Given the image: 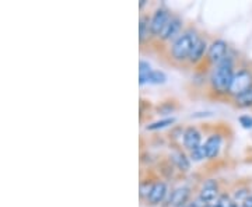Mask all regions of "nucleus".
<instances>
[{
    "instance_id": "f257e3e1",
    "label": "nucleus",
    "mask_w": 252,
    "mask_h": 207,
    "mask_svg": "<svg viewBox=\"0 0 252 207\" xmlns=\"http://www.w3.org/2000/svg\"><path fill=\"white\" fill-rule=\"evenodd\" d=\"M235 72V58L227 55L221 62L215 64L207 74V87L216 98H227Z\"/></svg>"
},
{
    "instance_id": "f03ea898",
    "label": "nucleus",
    "mask_w": 252,
    "mask_h": 207,
    "mask_svg": "<svg viewBox=\"0 0 252 207\" xmlns=\"http://www.w3.org/2000/svg\"><path fill=\"white\" fill-rule=\"evenodd\" d=\"M200 36L202 34L196 30V27L190 26V27L184 28V31L172 41L167 49V58L170 59V63L175 66L188 63L192 49L195 48Z\"/></svg>"
},
{
    "instance_id": "7ed1b4c3",
    "label": "nucleus",
    "mask_w": 252,
    "mask_h": 207,
    "mask_svg": "<svg viewBox=\"0 0 252 207\" xmlns=\"http://www.w3.org/2000/svg\"><path fill=\"white\" fill-rule=\"evenodd\" d=\"M252 90V69L248 66H240L234 72V77L231 81V87L228 91L227 99L240 97L245 92Z\"/></svg>"
},
{
    "instance_id": "20e7f679",
    "label": "nucleus",
    "mask_w": 252,
    "mask_h": 207,
    "mask_svg": "<svg viewBox=\"0 0 252 207\" xmlns=\"http://www.w3.org/2000/svg\"><path fill=\"white\" fill-rule=\"evenodd\" d=\"M228 54H230V45L227 44V41L221 39V38H216V39H213L210 42L206 58H205V62L202 64H206L209 70H210L215 64L221 62Z\"/></svg>"
},
{
    "instance_id": "39448f33",
    "label": "nucleus",
    "mask_w": 252,
    "mask_h": 207,
    "mask_svg": "<svg viewBox=\"0 0 252 207\" xmlns=\"http://www.w3.org/2000/svg\"><path fill=\"white\" fill-rule=\"evenodd\" d=\"M172 13L165 6H160L154 10L153 14H152V20H150V31H152L153 39L158 38V35L161 34V31L167 26V23L170 21Z\"/></svg>"
},
{
    "instance_id": "423d86ee",
    "label": "nucleus",
    "mask_w": 252,
    "mask_h": 207,
    "mask_svg": "<svg viewBox=\"0 0 252 207\" xmlns=\"http://www.w3.org/2000/svg\"><path fill=\"white\" fill-rule=\"evenodd\" d=\"M182 31H184V20L180 16H177V14H172V17L167 23V26L164 27L161 34L158 35L157 41L160 44H170L177 36L180 35Z\"/></svg>"
},
{
    "instance_id": "0eeeda50",
    "label": "nucleus",
    "mask_w": 252,
    "mask_h": 207,
    "mask_svg": "<svg viewBox=\"0 0 252 207\" xmlns=\"http://www.w3.org/2000/svg\"><path fill=\"white\" fill-rule=\"evenodd\" d=\"M220 195L221 193H220V183H219V180L209 178V179H206L202 183V186H200V189L198 192V199L207 206V205H212L213 202H217V199H219Z\"/></svg>"
},
{
    "instance_id": "6e6552de",
    "label": "nucleus",
    "mask_w": 252,
    "mask_h": 207,
    "mask_svg": "<svg viewBox=\"0 0 252 207\" xmlns=\"http://www.w3.org/2000/svg\"><path fill=\"white\" fill-rule=\"evenodd\" d=\"M167 199H168V185H167V182L161 179H156L146 203L149 206H160Z\"/></svg>"
},
{
    "instance_id": "1a4fd4ad",
    "label": "nucleus",
    "mask_w": 252,
    "mask_h": 207,
    "mask_svg": "<svg viewBox=\"0 0 252 207\" xmlns=\"http://www.w3.org/2000/svg\"><path fill=\"white\" fill-rule=\"evenodd\" d=\"M190 196H192V189L189 186L181 185L171 190L167 199V203L170 207H184L190 202Z\"/></svg>"
},
{
    "instance_id": "9d476101",
    "label": "nucleus",
    "mask_w": 252,
    "mask_h": 207,
    "mask_svg": "<svg viewBox=\"0 0 252 207\" xmlns=\"http://www.w3.org/2000/svg\"><path fill=\"white\" fill-rule=\"evenodd\" d=\"M209 42H207V39L205 36L202 35L200 36V39H199L198 42H196V45L195 48L192 49V54L189 56L188 59V66L190 67H198L200 64L205 62V58H206L207 55V49H209Z\"/></svg>"
},
{
    "instance_id": "9b49d317",
    "label": "nucleus",
    "mask_w": 252,
    "mask_h": 207,
    "mask_svg": "<svg viewBox=\"0 0 252 207\" xmlns=\"http://www.w3.org/2000/svg\"><path fill=\"white\" fill-rule=\"evenodd\" d=\"M182 146L185 150L192 151L195 148H198L199 146H202V133L196 126L185 127L184 135H182Z\"/></svg>"
},
{
    "instance_id": "f8f14e48",
    "label": "nucleus",
    "mask_w": 252,
    "mask_h": 207,
    "mask_svg": "<svg viewBox=\"0 0 252 207\" xmlns=\"http://www.w3.org/2000/svg\"><path fill=\"white\" fill-rule=\"evenodd\" d=\"M205 147H206L207 160L219 158V155L221 153V147H223V135L221 133H212V135L207 136Z\"/></svg>"
},
{
    "instance_id": "ddd939ff",
    "label": "nucleus",
    "mask_w": 252,
    "mask_h": 207,
    "mask_svg": "<svg viewBox=\"0 0 252 207\" xmlns=\"http://www.w3.org/2000/svg\"><path fill=\"white\" fill-rule=\"evenodd\" d=\"M150 20H152V16L149 13H144L139 18V41H140L142 46L146 42L149 44L153 39L152 38V31H150Z\"/></svg>"
},
{
    "instance_id": "4468645a",
    "label": "nucleus",
    "mask_w": 252,
    "mask_h": 207,
    "mask_svg": "<svg viewBox=\"0 0 252 207\" xmlns=\"http://www.w3.org/2000/svg\"><path fill=\"white\" fill-rule=\"evenodd\" d=\"M170 161L171 164L178 168L181 172H188L190 170V158L188 154H185L182 150H175L170 154Z\"/></svg>"
},
{
    "instance_id": "2eb2a0df",
    "label": "nucleus",
    "mask_w": 252,
    "mask_h": 207,
    "mask_svg": "<svg viewBox=\"0 0 252 207\" xmlns=\"http://www.w3.org/2000/svg\"><path fill=\"white\" fill-rule=\"evenodd\" d=\"M175 122H177V119H175L174 117L162 118V119L154 120V122H150L149 125H146V130H147V132H157V130H162V129H165V127L172 126Z\"/></svg>"
},
{
    "instance_id": "dca6fc26",
    "label": "nucleus",
    "mask_w": 252,
    "mask_h": 207,
    "mask_svg": "<svg viewBox=\"0 0 252 207\" xmlns=\"http://www.w3.org/2000/svg\"><path fill=\"white\" fill-rule=\"evenodd\" d=\"M178 108V105H177V102L175 101H172V99H168V101H162L160 102V105L156 108V112L158 114V115H162V117L168 118L171 117L172 112H175Z\"/></svg>"
},
{
    "instance_id": "f3484780",
    "label": "nucleus",
    "mask_w": 252,
    "mask_h": 207,
    "mask_svg": "<svg viewBox=\"0 0 252 207\" xmlns=\"http://www.w3.org/2000/svg\"><path fill=\"white\" fill-rule=\"evenodd\" d=\"M152 72H153L152 64L149 63L147 60L142 59L139 62V84L140 86H144L146 83H149V77H150Z\"/></svg>"
},
{
    "instance_id": "a211bd4d",
    "label": "nucleus",
    "mask_w": 252,
    "mask_h": 207,
    "mask_svg": "<svg viewBox=\"0 0 252 207\" xmlns=\"http://www.w3.org/2000/svg\"><path fill=\"white\" fill-rule=\"evenodd\" d=\"M154 182L156 179L153 178H147V179L140 180V188H139V195H140V200L142 202H146L150 192H152V188H153Z\"/></svg>"
},
{
    "instance_id": "6ab92c4d",
    "label": "nucleus",
    "mask_w": 252,
    "mask_h": 207,
    "mask_svg": "<svg viewBox=\"0 0 252 207\" xmlns=\"http://www.w3.org/2000/svg\"><path fill=\"white\" fill-rule=\"evenodd\" d=\"M251 189L250 188H247V186H238V188H235L234 192H233V196L231 198L234 199L235 203L237 205H243L244 202L247 200V199L251 196Z\"/></svg>"
},
{
    "instance_id": "aec40b11",
    "label": "nucleus",
    "mask_w": 252,
    "mask_h": 207,
    "mask_svg": "<svg viewBox=\"0 0 252 207\" xmlns=\"http://www.w3.org/2000/svg\"><path fill=\"white\" fill-rule=\"evenodd\" d=\"M234 107L237 108H251L252 107V90L245 92L243 95L240 97H235V98L231 99Z\"/></svg>"
},
{
    "instance_id": "412c9836",
    "label": "nucleus",
    "mask_w": 252,
    "mask_h": 207,
    "mask_svg": "<svg viewBox=\"0 0 252 207\" xmlns=\"http://www.w3.org/2000/svg\"><path fill=\"white\" fill-rule=\"evenodd\" d=\"M188 155H189V158H190V161H193V162H200V161H205V160H207L205 143L202 144V146H199L198 148H195V150L189 151Z\"/></svg>"
},
{
    "instance_id": "4be33fe9",
    "label": "nucleus",
    "mask_w": 252,
    "mask_h": 207,
    "mask_svg": "<svg viewBox=\"0 0 252 207\" xmlns=\"http://www.w3.org/2000/svg\"><path fill=\"white\" fill-rule=\"evenodd\" d=\"M167 83V74L162 70H153L150 77H149V84H154V86H161Z\"/></svg>"
},
{
    "instance_id": "5701e85b",
    "label": "nucleus",
    "mask_w": 252,
    "mask_h": 207,
    "mask_svg": "<svg viewBox=\"0 0 252 207\" xmlns=\"http://www.w3.org/2000/svg\"><path fill=\"white\" fill-rule=\"evenodd\" d=\"M216 205L219 207H241L240 205L235 203V200L228 193H221L217 199Z\"/></svg>"
},
{
    "instance_id": "b1692460",
    "label": "nucleus",
    "mask_w": 252,
    "mask_h": 207,
    "mask_svg": "<svg viewBox=\"0 0 252 207\" xmlns=\"http://www.w3.org/2000/svg\"><path fill=\"white\" fill-rule=\"evenodd\" d=\"M238 122L240 125L247 129V130H252V117L251 115H241L238 118Z\"/></svg>"
},
{
    "instance_id": "393cba45",
    "label": "nucleus",
    "mask_w": 252,
    "mask_h": 207,
    "mask_svg": "<svg viewBox=\"0 0 252 207\" xmlns=\"http://www.w3.org/2000/svg\"><path fill=\"white\" fill-rule=\"evenodd\" d=\"M209 117H213V112L212 111H205V112H195V114H192L190 118L192 119H198V118H209Z\"/></svg>"
},
{
    "instance_id": "a878e982",
    "label": "nucleus",
    "mask_w": 252,
    "mask_h": 207,
    "mask_svg": "<svg viewBox=\"0 0 252 207\" xmlns=\"http://www.w3.org/2000/svg\"><path fill=\"white\" fill-rule=\"evenodd\" d=\"M205 206H206V205H205V203H202V202L196 198L195 200H190V202L187 203L184 207H205Z\"/></svg>"
},
{
    "instance_id": "bb28decb",
    "label": "nucleus",
    "mask_w": 252,
    "mask_h": 207,
    "mask_svg": "<svg viewBox=\"0 0 252 207\" xmlns=\"http://www.w3.org/2000/svg\"><path fill=\"white\" fill-rule=\"evenodd\" d=\"M241 207H252V195L244 202L243 205H241Z\"/></svg>"
},
{
    "instance_id": "cd10ccee",
    "label": "nucleus",
    "mask_w": 252,
    "mask_h": 207,
    "mask_svg": "<svg viewBox=\"0 0 252 207\" xmlns=\"http://www.w3.org/2000/svg\"><path fill=\"white\" fill-rule=\"evenodd\" d=\"M146 3H147V0H140V3H139V9L142 10L146 6Z\"/></svg>"
},
{
    "instance_id": "c85d7f7f",
    "label": "nucleus",
    "mask_w": 252,
    "mask_h": 207,
    "mask_svg": "<svg viewBox=\"0 0 252 207\" xmlns=\"http://www.w3.org/2000/svg\"><path fill=\"white\" fill-rule=\"evenodd\" d=\"M205 207H219V206H217V205H207V206Z\"/></svg>"
}]
</instances>
